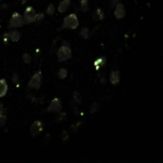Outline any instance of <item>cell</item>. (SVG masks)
I'll use <instances>...</instances> for the list:
<instances>
[{"label": "cell", "instance_id": "6da1fadb", "mask_svg": "<svg viewBox=\"0 0 163 163\" xmlns=\"http://www.w3.org/2000/svg\"><path fill=\"white\" fill-rule=\"evenodd\" d=\"M78 25H79V21H78L76 14H71L64 18L63 24H62V28L74 30V29H76L78 27Z\"/></svg>", "mask_w": 163, "mask_h": 163}, {"label": "cell", "instance_id": "7a4b0ae2", "mask_svg": "<svg viewBox=\"0 0 163 163\" xmlns=\"http://www.w3.org/2000/svg\"><path fill=\"white\" fill-rule=\"evenodd\" d=\"M25 25V21L23 16L18 14V12H14L12 15V18L10 20L9 26L8 28L9 29H15V28H21Z\"/></svg>", "mask_w": 163, "mask_h": 163}, {"label": "cell", "instance_id": "3957f363", "mask_svg": "<svg viewBox=\"0 0 163 163\" xmlns=\"http://www.w3.org/2000/svg\"><path fill=\"white\" fill-rule=\"evenodd\" d=\"M72 57V50L68 45H62L57 51V58L58 61H66Z\"/></svg>", "mask_w": 163, "mask_h": 163}, {"label": "cell", "instance_id": "277c9868", "mask_svg": "<svg viewBox=\"0 0 163 163\" xmlns=\"http://www.w3.org/2000/svg\"><path fill=\"white\" fill-rule=\"evenodd\" d=\"M41 83H42V74L40 71H38L35 74H33V76L31 77L30 81L28 83V88L37 90L41 87Z\"/></svg>", "mask_w": 163, "mask_h": 163}, {"label": "cell", "instance_id": "5b68a950", "mask_svg": "<svg viewBox=\"0 0 163 163\" xmlns=\"http://www.w3.org/2000/svg\"><path fill=\"white\" fill-rule=\"evenodd\" d=\"M35 11L33 9V7L32 6H29L26 8V10L24 12V15H23V18H24V21L25 23H32V22H35Z\"/></svg>", "mask_w": 163, "mask_h": 163}, {"label": "cell", "instance_id": "8992f818", "mask_svg": "<svg viewBox=\"0 0 163 163\" xmlns=\"http://www.w3.org/2000/svg\"><path fill=\"white\" fill-rule=\"evenodd\" d=\"M61 110H62V101L58 97L53 98L51 104L47 108V111L51 113H59Z\"/></svg>", "mask_w": 163, "mask_h": 163}, {"label": "cell", "instance_id": "52a82bcc", "mask_svg": "<svg viewBox=\"0 0 163 163\" xmlns=\"http://www.w3.org/2000/svg\"><path fill=\"white\" fill-rule=\"evenodd\" d=\"M43 130V123L39 120H35L31 126V135L32 136H38Z\"/></svg>", "mask_w": 163, "mask_h": 163}, {"label": "cell", "instance_id": "ba28073f", "mask_svg": "<svg viewBox=\"0 0 163 163\" xmlns=\"http://www.w3.org/2000/svg\"><path fill=\"white\" fill-rule=\"evenodd\" d=\"M125 14H126V11H125V7L123 6V4L118 3L115 5V16L118 19L123 18Z\"/></svg>", "mask_w": 163, "mask_h": 163}, {"label": "cell", "instance_id": "9c48e42d", "mask_svg": "<svg viewBox=\"0 0 163 163\" xmlns=\"http://www.w3.org/2000/svg\"><path fill=\"white\" fill-rule=\"evenodd\" d=\"M8 92V84L6 79H0V97H5Z\"/></svg>", "mask_w": 163, "mask_h": 163}, {"label": "cell", "instance_id": "30bf717a", "mask_svg": "<svg viewBox=\"0 0 163 163\" xmlns=\"http://www.w3.org/2000/svg\"><path fill=\"white\" fill-rule=\"evenodd\" d=\"M110 81L113 85H116L119 83V73L118 71H112L110 74Z\"/></svg>", "mask_w": 163, "mask_h": 163}, {"label": "cell", "instance_id": "8fae6325", "mask_svg": "<svg viewBox=\"0 0 163 163\" xmlns=\"http://www.w3.org/2000/svg\"><path fill=\"white\" fill-rule=\"evenodd\" d=\"M70 3H71L70 0H62L59 5H58V9H57L58 12H65L67 10L69 9Z\"/></svg>", "mask_w": 163, "mask_h": 163}, {"label": "cell", "instance_id": "7c38bea8", "mask_svg": "<svg viewBox=\"0 0 163 163\" xmlns=\"http://www.w3.org/2000/svg\"><path fill=\"white\" fill-rule=\"evenodd\" d=\"M7 33H8V36H9V39L12 40V42H17L20 39V37H21L20 32L17 31H12L11 32H7Z\"/></svg>", "mask_w": 163, "mask_h": 163}, {"label": "cell", "instance_id": "4fadbf2b", "mask_svg": "<svg viewBox=\"0 0 163 163\" xmlns=\"http://www.w3.org/2000/svg\"><path fill=\"white\" fill-rule=\"evenodd\" d=\"M93 17H94V20H103L104 17H105V15H104L103 11L100 9V8H97V9L95 10L94 12Z\"/></svg>", "mask_w": 163, "mask_h": 163}, {"label": "cell", "instance_id": "5bb4252c", "mask_svg": "<svg viewBox=\"0 0 163 163\" xmlns=\"http://www.w3.org/2000/svg\"><path fill=\"white\" fill-rule=\"evenodd\" d=\"M105 63H106V58L105 57H99L94 62V65L95 67V69L98 71L100 68H101V67H103L104 65H105Z\"/></svg>", "mask_w": 163, "mask_h": 163}, {"label": "cell", "instance_id": "9a60e30c", "mask_svg": "<svg viewBox=\"0 0 163 163\" xmlns=\"http://www.w3.org/2000/svg\"><path fill=\"white\" fill-rule=\"evenodd\" d=\"M80 36L82 37V38H84V39H87V38H89V36H90V30H89V28H82L81 29V31H80Z\"/></svg>", "mask_w": 163, "mask_h": 163}, {"label": "cell", "instance_id": "2e32d148", "mask_svg": "<svg viewBox=\"0 0 163 163\" xmlns=\"http://www.w3.org/2000/svg\"><path fill=\"white\" fill-rule=\"evenodd\" d=\"M67 76H68V72H67V70L65 68H61L57 72V76L59 79H65Z\"/></svg>", "mask_w": 163, "mask_h": 163}, {"label": "cell", "instance_id": "e0dca14e", "mask_svg": "<svg viewBox=\"0 0 163 163\" xmlns=\"http://www.w3.org/2000/svg\"><path fill=\"white\" fill-rule=\"evenodd\" d=\"M73 101L76 104H80L81 97H80V94H79L78 92H74V94H73Z\"/></svg>", "mask_w": 163, "mask_h": 163}, {"label": "cell", "instance_id": "ac0fdd59", "mask_svg": "<svg viewBox=\"0 0 163 163\" xmlns=\"http://www.w3.org/2000/svg\"><path fill=\"white\" fill-rule=\"evenodd\" d=\"M80 10L83 12L88 11V0H80Z\"/></svg>", "mask_w": 163, "mask_h": 163}, {"label": "cell", "instance_id": "d6986e66", "mask_svg": "<svg viewBox=\"0 0 163 163\" xmlns=\"http://www.w3.org/2000/svg\"><path fill=\"white\" fill-rule=\"evenodd\" d=\"M6 121H7L6 114H4L3 112L0 113V127H3L6 124Z\"/></svg>", "mask_w": 163, "mask_h": 163}, {"label": "cell", "instance_id": "ffe728a7", "mask_svg": "<svg viewBox=\"0 0 163 163\" xmlns=\"http://www.w3.org/2000/svg\"><path fill=\"white\" fill-rule=\"evenodd\" d=\"M23 61H24V63L30 64L31 62H32V56H31V54H29V53H24V54H23Z\"/></svg>", "mask_w": 163, "mask_h": 163}, {"label": "cell", "instance_id": "44dd1931", "mask_svg": "<svg viewBox=\"0 0 163 163\" xmlns=\"http://www.w3.org/2000/svg\"><path fill=\"white\" fill-rule=\"evenodd\" d=\"M46 12H47V14L49 15H53L54 14V12H56V9H54V6L53 5V4H50V5L47 7V10H46Z\"/></svg>", "mask_w": 163, "mask_h": 163}, {"label": "cell", "instance_id": "7402d4cb", "mask_svg": "<svg viewBox=\"0 0 163 163\" xmlns=\"http://www.w3.org/2000/svg\"><path fill=\"white\" fill-rule=\"evenodd\" d=\"M98 104L97 103V102H94V103H93V105H92V107H91V109H90V112H91V114H94V113H97V110H98Z\"/></svg>", "mask_w": 163, "mask_h": 163}, {"label": "cell", "instance_id": "603a6c76", "mask_svg": "<svg viewBox=\"0 0 163 163\" xmlns=\"http://www.w3.org/2000/svg\"><path fill=\"white\" fill-rule=\"evenodd\" d=\"M65 118H66V114L65 113H61V114L56 118V122H62V121L65 120Z\"/></svg>", "mask_w": 163, "mask_h": 163}, {"label": "cell", "instance_id": "cb8c5ba5", "mask_svg": "<svg viewBox=\"0 0 163 163\" xmlns=\"http://www.w3.org/2000/svg\"><path fill=\"white\" fill-rule=\"evenodd\" d=\"M44 19V14H35V21L41 22Z\"/></svg>", "mask_w": 163, "mask_h": 163}, {"label": "cell", "instance_id": "d4e9b609", "mask_svg": "<svg viewBox=\"0 0 163 163\" xmlns=\"http://www.w3.org/2000/svg\"><path fill=\"white\" fill-rule=\"evenodd\" d=\"M61 139L63 141H67L69 139V135H68V133H67L66 131L62 132V133H61Z\"/></svg>", "mask_w": 163, "mask_h": 163}, {"label": "cell", "instance_id": "484cf974", "mask_svg": "<svg viewBox=\"0 0 163 163\" xmlns=\"http://www.w3.org/2000/svg\"><path fill=\"white\" fill-rule=\"evenodd\" d=\"M12 81L14 83H18V76L16 74H14V76H12Z\"/></svg>", "mask_w": 163, "mask_h": 163}, {"label": "cell", "instance_id": "4316f807", "mask_svg": "<svg viewBox=\"0 0 163 163\" xmlns=\"http://www.w3.org/2000/svg\"><path fill=\"white\" fill-rule=\"evenodd\" d=\"M118 3H119V0H112V7H115Z\"/></svg>", "mask_w": 163, "mask_h": 163}, {"label": "cell", "instance_id": "83f0119b", "mask_svg": "<svg viewBox=\"0 0 163 163\" xmlns=\"http://www.w3.org/2000/svg\"><path fill=\"white\" fill-rule=\"evenodd\" d=\"M4 111V107H3V104L0 102V113H2Z\"/></svg>", "mask_w": 163, "mask_h": 163}, {"label": "cell", "instance_id": "f1b7e54d", "mask_svg": "<svg viewBox=\"0 0 163 163\" xmlns=\"http://www.w3.org/2000/svg\"><path fill=\"white\" fill-rule=\"evenodd\" d=\"M20 1H21V3H22V4H25V3L27 2V0H20Z\"/></svg>", "mask_w": 163, "mask_h": 163}, {"label": "cell", "instance_id": "f546056e", "mask_svg": "<svg viewBox=\"0 0 163 163\" xmlns=\"http://www.w3.org/2000/svg\"><path fill=\"white\" fill-rule=\"evenodd\" d=\"M0 28H1V26H0Z\"/></svg>", "mask_w": 163, "mask_h": 163}]
</instances>
